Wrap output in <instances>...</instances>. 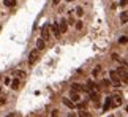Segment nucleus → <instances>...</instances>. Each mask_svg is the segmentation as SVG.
I'll list each match as a JSON object with an SVG mask.
<instances>
[{
	"label": "nucleus",
	"mask_w": 128,
	"mask_h": 117,
	"mask_svg": "<svg viewBox=\"0 0 128 117\" xmlns=\"http://www.w3.org/2000/svg\"><path fill=\"white\" fill-rule=\"evenodd\" d=\"M111 106H114V103H112V98H106L104 106H103V111H108V109L111 108Z\"/></svg>",
	"instance_id": "obj_7"
},
{
	"label": "nucleus",
	"mask_w": 128,
	"mask_h": 117,
	"mask_svg": "<svg viewBox=\"0 0 128 117\" xmlns=\"http://www.w3.org/2000/svg\"><path fill=\"white\" fill-rule=\"evenodd\" d=\"M62 103L65 104V106H68L70 109H73V108H74V101H73V100H68V98H62Z\"/></svg>",
	"instance_id": "obj_6"
},
{
	"label": "nucleus",
	"mask_w": 128,
	"mask_h": 117,
	"mask_svg": "<svg viewBox=\"0 0 128 117\" xmlns=\"http://www.w3.org/2000/svg\"><path fill=\"white\" fill-rule=\"evenodd\" d=\"M76 28H79V30H81V28H82V22H78L76 24Z\"/></svg>",
	"instance_id": "obj_22"
},
{
	"label": "nucleus",
	"mask_w": 128,
	"mask_h": 117,
	"mask_svg": "<svg viewBox=\"0 0 128 117\" xmlns=\"http://www.w3.org/2000/svg\"><path fill=\"white\" fill-rule=\"evenodd\" d=\"M5 84H6V86H8V84H11V81H10V78H5Z\"/></svg>",
	"instance_id": "obj_23"
},
{
	"label": "nucleus",
	"mask_w": 128,
	"mask_h": 117,
	"mask_svg": "<svg viewBox=\"0 0 128 117\" xmlns=\"http://www.w3.org/2000/svg\"><path fill=\"white\" fill-rule=\"evenodd\" d=\"M120 21L122 22H128V11H125V13L120 14Z\"/></svg>",
	"instance_id": "obj_15"
},
{
	"label": "nucleus",
	"mask_w": 128,
	"mask_h": 117,
	"mask_svg": "<svg viewBox=\"0 0 128 117\" xmlns=\"http://www.w3.org/2000/svg\"><path fill=\"white\" fill-rule=\"evenodd\" d=\"M86 87H82L81 84H78V82H74V84L71 86V90H74V92H79V90H84Z\"/></svg>",
	"instance_id": "obj_10"
},
{
	"label": "nucleus",
	"mask_w": 128,
	"mask_h": 117,
	"mask_svg": "<svg viewBox=\"0 0 128 117\" xmlns=\"http://www.w3.org/2000/svg\"><path fill=\"white\" fill-rule=\"evenodd\" d=\"M14 5H16V0H5V6H10V8H13Z\"/></svg>",
	"instance_id": "obj_13"
},
{
	"label": "nucleus",
	"mask_w": 128,
	"mask_h": 117,
	"mask_svg": "<svg viewBox=\"0 0 128 117\" xmlns=\"http://www.w3.org/2000/svg\"><path fill=\"white\" fill-rule=\"evenodd\" d=\"M71 100L74 101V103H76V101H79V100H81V98H79V95H78L74 90H73V94H71Z\"/></svg>",
	"instance_id": "obj_16"
},
{
	"label": "nucleus",
	"mask_w": 128,
	"mask_h": 117,
	"mask_svg": "<svg viewBox=\"0 0 128 117\" xmlns=\"http://www.w3.org/2000/svg\"><path fill=\"white\" fill-rule=\"evenodd\" d=\"M51 28H52V33H54V35H56V36H60V35H62V30H60V26H58V24H57V22H54Z\"/></svg>",
	"instance_id": "obj_4"
},
{
	"label": "nucleus",
	"mask_w": 128,
	"mask_h": 117,
	"mask_svg": "<svg viewBox=\"0 0 128 117\" xmlns=\"http://www.w3.org/2000/svg\"><path fill=\"white\" fill-rule=\"evenodd\" d=\"M128 3V0H122V2H120V5H122V6H124V5H126Z\"/></svg>",
	"instance_id": "obj_24"
},
{
	"label": "nucleus",
	"mask_w": 128,
	"mask_h": 117,
	"mask_svg": "<svg viewBox=\"0 0 128 117\" xmlns=\"http://www.w3.org/2000/svg\"><path fill=\"white\" fill-rule=\"evenodd\" d=\"M126 111H128V106H126Z\"/></svg>",
	"instance_id": "obj_27"
},
{
	"label": "nucleus",
	"mask_w": 128,
	"mask_h": 117,
	"mask_svg": "<svg viewBox=\"0 0 128 117\" xmlns=\"http://www.w3.org/2000/svg\"><path fill=\"white\" fill-rule=\"evenodd\" d=\"M109 78H111V81H112V86H114V87H120L122 79H120V76H119V73H117V70H116V71H111V73H109Z\"/></svg>",
	"instance_id": "obj_2"
},
{
	"label": "nucleus",
	"mask_w": 128,
	"mask_h": 117,
	"mask_svg": "<svg viewBox=\"0 0 128 117\" xmlns=\"http://www.w3.org/2000/svg\"><path fill=\"white\" fill-rule=\"evenodd\" d=\"M68 2H71V0H68Z\"/></svg>",
	"instance_id": "obj_28"
},
{
	"label": "nucleus",
	"mask_w": 128,
	"mask_h": 117,
	"mask_svg": "<svg viewBox=\"0 0 128 117\" xmlns=\"http://www.w3.org/2000/svg\"><path fill=\"white\" fill-rule=\"evenodd\" d=\"M16 76H18V78H24L26 74H24V71H16Z\"/></svg>",
	"instance_id": "obj_19"
},
{
	"label": "nucleus",
	"mask_w": 128,
	"mask_h": 117,
	"mask_svg": "<svg viewBox=\"0 0 128 117\" xmlns=\"http://www.w3.org/2000/svg\"><path fill=\"white\" fill-rule=\"evenodd\" d=\"M111 82H112V81H109V79H103V81H101V86L106 89V87H109V86H111Z\"/></svg>",
	"instance_id": "obj_17"
},
{
	"label": "nucleus",
	"mask_w": 128,
	"mask_h": 117,
	"mask_svg": "<svg viewBox=\"0 0 128 117\" xmlns=\"http://www.w3.org/2000/svg\"><path fill=\"white\" fill-rule=\"evenodd\" d=\"M117 73H119L122 82H125V84H126V82H128V68L125 65H120L119 68H117Z\"/></svg>",
	"instance_id": "obj_1"
},
{
	"label": "nucleus",
	"mask_w": 128,
	"mask_h": 117,
	"mask_svg": "<svg viewBox=\"0 0 128 117\" xmlns=\"http://www.w3.org/2000/svg\"><path fill=\"white\" fill-rule=\"evenodd\" d=\"M112 103H114V106H120V104H122V96H120V95L112 96Z\"/></svg>",
	"instance_id": "obj_9"
},
{
	"label": "nucleus",
	"mask_w": 128,
	"mask_h": 117,
	"mask_svg": "<svg viewBox=\"0 0 128 117\" xmlns=\"http://www.w3.org/2000/svg\"><path fill=\"white\" fill-rule=\"evenodd\" d=\"M58 26H60L62 33H66V30H68V22L66 21H60V22H58Z\"/></svg>",
	"instance_id": "obj_8"
},
{
	"label": "nucleus",
	"mask_w": 128,
	"mask_h": 117,
	"mask_svg": "<svg viewBox=\"0 0 128 117\" xmlns=\"http://www.w3.org/2000/svg\"><path fill=\"white\" fill-rule=\"evenodd\" d=\"M100 73H101V66H95V68H93V71H92V74H93V78H96Z\"/></svg>",
	"instance_id": "obj_12"
},
{
	"label": "nucleus",
	"mask_w": 128,
	"mask_h": 117,
	"mask_svg": "<svg viewBox=\"0 0 128 117\" xmlns=\"http://www.w3.org/2000/svg\"><path fill=\"white\" fill-rule=\"evenodd\" d=\"M76 14H78V16H82V14H84V10H82L81 6H78L76 8Z\"/></svg>",
	"instance_id": "obj_18"
},
{
	"label": "nucleus",
	"mask_w": 128,
	"mask_h": 117,
	"mask_svg": "<svg viewBox=\"0 0 128 117\" xmlns=\"http://www.w3.org/2000/svg\"><path fill=\"white\" fill-rule=\"evenodd\" d=\"M11 89H14V90H18V89H19V79L11 81Z\"/></svg>",
	"instance_id": "obj_14"
},
{
	"label": "nucleus",
	"mask_w": 128,
	"mask_h": 117,
	"mask_svg": "<svg viewBox=\"0 0 128 117\" xmlns=\"http://www.w3.org/2000/svg\"><path fill=\"white\" fill-rule=\"evenodd\" d=\"M119 41L122 43V44H125V43H126L128 40H126V36H122V38H120V40H119Z\"/></svg>",
	"instance_id": "obj_20"
},
{
	"label": "nucleus",
	"mask_w": 128,
	"mask_h": 117,
	"mask_svg": "<svg viewBox=\"0 0 128 117\" xmlns=\"http://www.w3.org/2000/svg\"><path fill=\"white\" fill-rule=\"evenodd\" d=\"M38 51H40V49L36 48L35 51H32V52H30V56H28V63H30V65H33V63H35L38 58H40V52H38Z\"/></svg>",
	"instance_id": "obj_3"
},
{
	"label": "nucleus",
	"mask_w": 128,
	"mask_h": 117,
	"mask_svg": "<svg viewBox=\"0 0 128 117\" xmlns=\"http://www.w3.org/2000/svg\"><path fill=\"white\" fill-rule=\"evenodd\" d=\"M41 38L49 40V26H43L41 27Z\"/></svg>",
	"instance_id": "obj_5"
},
{
	"label": "nucleus",
	"mask_w": 128,
	"mask_h": 117,
	"mask_svg": "<svg viewBox=\"0 0 128 117\" xmlns=\"http://www.w3.org/2000/svg\"><path fill=\"white\" fill-rule=\"evenodd\" d=\"M44 43H46V40H44V38H41V40H38V41H36V48H38L40 51L44 49Z\"/></svg>",
	"instance_id": "obj_11"
},
{
	"label": "nucleus",
	"mask_w": 128,
	"mask_h": 117,
	"mask_svg": "<svg viewBox=\"0 0 128 117\" xmlns=\"http://www.w3.org/2000/svg\"><path fill=\"white\" fill-rule=\"evenodd\" d=\"M52 2H54V3H56V5H57L58 2H60V0H52Z\"/></svg>",
	"instance_id": "obj_25"
},
{
	"label": "nucleus",
	"mask_w": 128,
	"mask_h": 117,
	"mask_svg": "<svg viewBox=\"0 0 128 117\" xmlns=\"http://www.w3.org/2000/svg\"><path fill=\"white\" fill-rule=\"evenodd\" d=\"M5 103H6V98H2V96H0V106H3Z\"/></svg>",
	"instance_id": "obj_21"
},
{
	"label": "nucleus",
	"mask_w": 128,
	"mask_h": 117,
	"mask_svg": "<svg viewBox=\"0 0 128 117\" xmlns=\"http://www.w3.org/2000/svg\"><path fill=\"white\" fill-rule=\"evenodd\" d=\"M0 95H2V87H0Z\"/></svg>",
	"instance_id": "obj_26"
}]
</instances>
